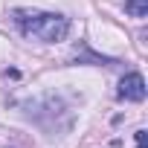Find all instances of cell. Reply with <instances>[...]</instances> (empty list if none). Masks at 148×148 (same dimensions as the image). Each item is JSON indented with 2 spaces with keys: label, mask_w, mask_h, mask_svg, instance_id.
<instances>
[{
  "label": "cell",
  "mask_w": 148,
  "mask_h": 148,
  "mask_svg": "<svg viewBox=\"0 0 148 148\" xmlns=\"http://www.w3.org/2000/svg\"><path fill=\"white\" fill-rule=\"evenodd\" d=\"M15 23L26 38L44 41V44H58L70 32V21L55 12H29V9H15Z\"/></svg>",
  "instance_id": "1"
},
{
  "label": "cell",
  "mask_w": 148,
  "mask_h": 148,
  "mask_svg": "<svg viewBox=\"0 0 148 148\" xmlns=\"http://www.w3.org/2000/svg\"><path fill=\"white\" fill-rule=\"evenodd\" d=\"M136 148H145V131H136Z\"/></svg>",
  "instance_id": "4"
},
{
  "label": "cell",
  "mask_w": 148,
  "mask_h": 148,
  "mask_svg": "<svg viewBox=\"0 0 148 148\" xmlns=\"http://www.w3.org/2000/svg\"><path fill=\"white\" fill-rule=\"evenodd\" d=\"M125 12L131 18H145L148 15V0H125Z\"/></svg>",
  "instance_id": "3"
},
{
  "label": "cell",
  "mask_w": 148,
  "mask_h": 148,
  "mask_svg": "<svg viewBox=\"0 0 148 148\" xmlns=\"http://www.w3.org/2000/svg\"><path fill=\"white\" fill-rule=\"evenodd\" d=\"M119 99H128V102H142L145 99V79L139 73H128L119 82Z\"/></svg>",
  "instance_id": "2"
}]
</instances>
